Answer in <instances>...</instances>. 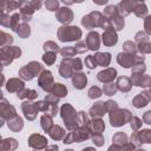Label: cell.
<instances>
[{
    "label": "cell",
    "mask_w": 151,
    "mask_h": 151,
    "mask_svg": "<svg viewBox=\"0 0 151 151\" xmlns=\"http://www.w3.org/2000/svg\"><path fill=\"white\" fill-rule=\"evenodd\" d=\"M58 37L61 41H74L81 37V31L77 26H61L58 31Z\"/></svg>",
    "instance_id": "cell-1"
},
{
    "label": "cell",
    "mask_w": 151,
    "mask_h": 151,
    "mask_svg": "<svg viewBox=\"0 0 151 151\" xmlns=\"http://www.w3.org/2000/svg\"><path fill=\"white\" fill-rule=\"evenodd\" d=\"M61 117L67 126V129L70 131L74 130L76 126H77V123H76V119H77V114L73 110V107L68 104H65L63 107H61Z\"/></svg>",
    "instance_id": "cell-2"
},
{
    "label": "cell",
    "mask_w": 151,
    "mask_h": 151,
    "mask_svg": "<svg viewBox=\"0 0 151 151\" xmlns=\"http://www.w3.org/2000/svg\"><path fill=\"white\" fill-rule=\"evenodd\" d=\"M110 120L112 126H122L127 120H131V114L127 110H116L110 112Z\"/></svg>",
    "instance_id": "cell-3"
},
{
    "label": "cell",
    "mask_w": 151,
    "mask_h": 151,
    "mask_svg": "<svg viewBox=\"0 0 151 151\" xmlns=\"http://www.w3.org/2000/svg\"><path fill=\"white\" fill-rule=\"evenodd\" d=\"M42 66L35 61H32L29 63L28 65H26L21 71H20V76L24 78V79H32L35 74H38L40 71H41Z\"/></svg>",
    "instance_id": "cell-4"
},
{
    "label": "cell",
    "mask_w": 151,
    "mask_h": 151,
    "mask_svg": "<svg viewBox=\"0 0 151 151\" xmlns=\"http://www.w3.org/2000/svg\"><path fill=\"white\" fill-rule=\"evenodd\" d=\"M39 85L45 91H52L53 88V77L50 71H44L39 77Z\"/></svg>",
    "instance_id": "cell-5"
},
{
    "label": "cell",
    "mask_w": 151,
    "mask_h": 151,
    "mask_svg": "<svg viewBox=\"0 0 151 151\" xmlns=\"http://www.w3.org/2000/svg\"><path fill=\"white\" fill-rule=\"evenodd\" d=\"M46 144H47L46 138L42 137L41 134H37V133L35 134H32L29 137V139H28V145L32 146L33 149H38V150L44 149L46 146Z\"/></svg>",
    "instance_id": "cell-6"
},
{
    "label": "cell",
    "mask_w": 151,
    "mask_h": 151,
    "mask_svg": "<svg viewBox=\"0 0 151 151\" xmlns=\"http://www.w3.org/2000/svg\"><path fill=\"white\" fill-rule=\"evenodd\" d=\"M22 110L25 112V117L29 120H33L37 116L38 112V107L35 103H31V101H25L22 104Z\"/></svg>",
    "instance_id": "cell-7"
},
{
    "label": "cell",
    "mask_w": 151,
    "mask_h": 151,
    "mask_svg": "<svg viewBox=\"0 0 151 151\" xmlns=\"http://www.w3.org/2000/svg\"><path fill=\"white\" fill-rule=\"evenodd\" d=\"M136 5H137V2H136V1H123V2H119V4L117 5L118 14H119L120 17H122V15L124 17V15L129 14L131 11H133V9H134Z\"/></svg>",
    "instance_id": "cell-8"
},
{
    "label": "cell",
    "mask_w": 151,
    "mask_h": 151,
    "mask_svg": "<svg viewBox=\"0 0 151 151\" xmlns=\"http://www.w3.org/2000/svg\"><path fill=\"white\" fill-rule=\"evenodd\" d=\"M86 45L90 50L92 51H97L99 48L100 45V40H99V34L97 32H90L87 38H86Z\"/></svg>",
    "instance_id": "cell-9"
},
{
    "label": "cell",
    "mask_w": 151,
    "mask_h": 151,
    "mask_svg": "<svg viewBox=\"0 0 151 151\" xmlns=\"http://www.w3.org/2000/svg\"><path fill=\"white\" fill-rule=\"evenodd\" d=\"M106 111H107L106 103H104V101H99V103L94 104V105L91 107V110H90V114H91V117H93V118H99V117H101Z\"/></svg>",
    "instance_id": "cell-10"
},
{
    "label": "cell",
    "mask_w": 151,
    "mask_h": 151,
    "mask_svg": "<svg viewBox=\"0 0 151 151\" xmlns=\"http://www.w3.org/2000/svg\"><path fill=\"white\" fill-rule=\"evenodd\" d=\"M117 77V71L114 68H107L98 73V79L103 83H111Z\"/></svg>",
    "instance_id": "cell-11"
},
{
    "label": "cell",
    "mask_w": 151,
    "mask_h": 151,
    "mask_svg": "<svg viewBox=\"0 0 151 151\" xmlns=\"http://www.w3.org/2000/svg\"><path fill=\"white\" fill-rule=\"evenodd\" d=\"M151 100V92H142L139 93L134 99H133V105L136 107H143L145 105H147V103Z\"/></svg>",
    "instance_id": "cell-12"
},
{
    "label": "cell",
    "mask_w": 151,
    "mask_h": 151,
    "mask_svg": "<svg viewBox=\"0 0 151 151\" xmlns=\"http://www.w3.org/2000/svg\"><path fill=\"white\" fill-rule=\"evenodd\" d=\"M57 19L63 24H68L73 19V13L70 8H59L57 13Z\"/></svg>",
    "instance_id": "cell-13"
},
{
    "label": "cell",
    "mask_w": 151,
    "mask_h": 151,
    "mask_svg": "<svg viewBox=\"0 0 151 151\" xmlns=\"http://www.w3.org/2000/svg\"><path fill=\"white\" fill-rule=\"evenodd\" d=\"M103 42L106 46H113L117 42V34L113 31V28H109L105 29L104 34H103Z\"/></svg>",
    "instance_id": "cell-14"
},
{
    "label": "cell",
    "mask_w": 151,
    "mask_h": 151,
    "mask_svg": "<svg viewBox=\"0 0 151 151\" xmlns=\"http://www.w3.org/2000/svg\"><path fill=\"white\" fill-rule=\"evenodd\" d=\"M60 74L64 77V78H70L72 76V72H73V67H72V60H68V59H64L61 65H60Z\"/></svg>",
    "instance_id": "cell-15"
},
{
    "label": "cell",
    "mask_w": 151,
    "mask_h": 151,
    "mask_svg": "<svg viewBox=\"0 0 151 151\" xmlns=\"http://www.w3.org/2000/svg\"><path fill=\"white\" fill-rule=\"evenodd\" d=\"M132 84L136 86H143L146 87L149 85H151V79L147 76H142V74H133L132 76Z\"/></svg>",
    "instance_id": "cell-16"
},
{
    "label": "cell",
    "mask_w": 151,
    "mask_h": 151,
    "mask_svg": "<svg viewBox=\"0 0 151 151\" xmlns=\"http://www.w3.org/2000/svg\"><path fill=\"white\" fill-rule=\"evenodd\" d=\"M134 60H136V55L132 57L131 54H123V53H119V54H118V58H117V61H118L123 67H125V68L132 66V64H133Z\"/></svg>",
    "instance_id": "cell-17"
},
{
    "label": "cell",
    "mask_w": 151,
    "mask_h": 151,
    "mask_svg": "<svg viewBox=\"0 0 151 151\" xmlns=\"http://www.w3.org/2000/svg\"><path fill=\"white\" fill-rule=\"evenodd\" d=\"M72 81H73V86L76 88H84L85 85H86V76L84 73H76L73 74V78H72Z\"/></svg>",
    "instance_id": "cell-18"
},
{
    "label": "cell",
    "mask_w": 151,
    "mask_h": 151,
    "mask_svg": "<svg viewBox=\"0 0 151 151\" xmlns=\"http://www.w3.org/2000/svg\"><path fill=\"white\" fill-rule=\"evenodd\" d=\"M116 85H117V88L120 90V91H123V92H127V91H130V88H131V81H130V79L126 78V77H120V78H118V81H117Z\"/></svg>",
    "instance_id": "cell-19"
},
{
    "label": "cell",
    "mask_w": 151,
    "mask_h": 151,
    "mask_svg": "<svg viewBox=\"0 0 151 151\" xmlns=\"http://www.w3.org/2000/svg\"><path fill=\"white\" fill-rule=\"evenodd\" d=\"M50 133V136L54 139V140H59V139H63V138H65V130L64 129H61L60 126H58V125H54L52 129H51V131L48 132Z\"/></svg>",
    "instance_id": "cell-20"
},
{
    "label": "cell",
    "mask_w": 151,
    "mask_h": 151,
    "mask_svg": "<svg viewBox=\"0 0 151 151\" xmlns=\"http://www.w3.org/2000/svg\"><path fill=\"white\" fill-rule=\"evenodd\" d=\"M94 58H96L97 65H100V66H107L111 60L109 53H97L94 55Z\"/></svg>",
    "instance_id": "cell-21"
},
{
    "label": "cell",
    "mask_w": 151,
    "mask_h": 151,
    "mask_svg": "<svg viewBox=\"0 0 151 151\" xmlns=\"http://www.w3.org/2000/svg\"><path fill=\"white\" fill-rule=\"evenodd\" d=\"M21 88H24V83L18 80V79H11L8 81L7 85V90L9 92H14V91H20Z\"/></svg>",
    "instance_id": "cell-22"
},
{
    "label": "cell",
    "mask_w": 151,
    "mask_h": 151,
    "mask_svg": "<svg viewBox=\"0 0 151 151\" xmlns=\"http://www.w3.org/2000/svg\"><path fill=\"white\" fill-rule=\"evenodd\" d=\"M51 92L57 97H64L67 94V88L63 84H55Z\"/></svg>",
    "instance_id": "cell-23"
},
{
    "label": "cell",
    "mask_w": 151,
    "mask_h": 151,
    "mask_svg": "<svg viewBox=\"0 0 151 151\" xmlns=\"http://www.w3.org/2000/svg\"><path fill=\"white\" fill-rule=\"evenodd\" d=\"M41 127L42 130H45L46 132H50L51 129L53 127V123H52V118L47 114H44L41 117Z\"/></svg>",
    "instance_id": "cell-24"
},
{
    "label": "cell",
    "mask_w": 151,
    "mask_h": 151,
    "mask_svg": "<svg viewBox=\"0 0 151 151\" xmlns=\"http://www.w3.org/2000/svg\"><path fill=\"white\" fill-rule=\"evenodd\" d=\"M137 136L140 143H151V130H142Z\"/></svg>",
    "instance_id": "cell-25"
},
{
    "label": "cell",
    "mask_w": 151,
    "mask_h": 151,
    "mask_svg": "<svg viewBox=\"0 0 151 151\" xmlns=\"http://www.w3.org/2000/svg\"><path fill=\"white\" fill-rule=\"evenodd\" d=\"M133 12H134V14H136L137 17H142V18L145 17L146 13H147V9H146L145 4H144V2H137V5H136Z\"/></svg>",
    "instance_id": "cell-26"
},
{
    "label": "cell",
    "mask_w": 151,
    "mask_h": 151,
    "mask_svg": "<svg viewBox=\"0 0 151 151\" xmlns=\"http://www.w3.org/2000/svg\"><path fill=\"white\" fill-rule=\"evenodd\" d=\"M92 127H93L94 133L101 134V132H103L104 129H105V125H104V122H103L101 119H94V120L92 122Z\"/></svg>",
    "instance_id": "cell-27"
},
{
    "label": "cell",
    "mask_w": 151,
    "mask_h": 151,
    "mask_svg": "<svg viewBox=\"0 0 151 151\" xmlns=\"http://www.w3.org/2000/svg\"><path fill=\"white\" fill-rule=\"evenodd\" d=\"M113 142L117 145H125L126 142H127V137L123 132H118V133H116L113 136Z\"/></svg>",
    "instance_id": "cell-28"
},
{
    "label": "cell",
    "mask_w": 151,
    "mask_h": 151,
    "mask_svg": "<svg viewBox=\"0 0 151 151\" xmlns=\"http://www.w3.org/2000/svg\"><path fill=\"white\" fill-rule=\"evenodd\" d=\"M8 126L13 131H19L22 127V120H21V118L20 117H15V119L13 122H9L8 123Z\"/></svg>",
    "instance_id": "cell-29"
},
{
    "label": "cell",
    "mask_w": 151,
    "mask_h": 151,
    "mask_svg": "<svg viewBox=\"0 0 151 151\" xmlns=\"http://www.w3.org/2000/svg\"><path fill=\"white\" fill-rule=\"evenodd\" d=\"M116 91H117V86H116V84H113V83H109V84H106V85L104 86V88H103V92H104L105 94H107V96H112V94H114Z\"/></svg>",
    "instance_id": "cell-30"
},
{
    "label": "cell",
    "mask_w": 151,
    "mask_h": 151,
    "mask_svg": "<svg viewBox=\"0 0 151 151\" xmlns=\"http://www.w3.org/2000/svg\"><path fill=\"white\" fill-rule=\"evenodd\" d=\"M110 21L112 24V27L116 28V29H122L124 27V19H123V17L118 15L117 18H114L113 20H110Z\"/></svg>",
    "instance_id": "cell-31"
},
{
    "label": "cell",
    "mask_w": 151,
    "mask_h": 151,
    "mask_svg": "<svg viewBox=\"0 0 151 151\" xmlns=\"http://www.w3.org/2000/svg\"><path fill=\"white\" fill-rule=\"evenodd\" d=\"M101 94H103V91H101L99 87H97V86H92V87L88 90V97H90L91 99L98 98V97H100Z\"/></svg>",
    "instance_id": "cell-32"
},
{
    "label": "cell",
    "mask_w": 151,
    "mask_h": 151,
    "mask_svg": "<svg viewBox=\"0 0 151 151\" xmlns=\"http://www.w3.org/2000/svg\"><path fill=\"white\" fill-rule=\"evenodd\" d=\"M18 97L19 98H28V99H33L37 97V92L33 91V90H25L24 92H19L18 93Z\"/></svg>",
    "instance_id": "cell-33"
},
{
    "label": "cell",
    "mask_w": 151,
    "mask_h": 151,
    "mask_svg": "<svg viewBox=\"0 0 151 151\" xmlns=\"http://www.w3.org/2000/svg\"><path fill=\"white\" fill-rule=\"evenodd\" d=\"M60 53H61V55L65 57V58H71V57H73V55L77 53V51H76V48H73V47H65V48H63V50L60 51Z\"/></svg>",
    "instance_id": "cell-34"
},
{
    "label": "cell",
    "mask_w": 151,
    "mask_h": 151,
    "mask_svg": "<svg viewBox=\"0 0 151 151\" xmlns=\"http://www.w3.org/2000/svg\"><path fill=\"white\" fill-rule=\"evenodd\" d=\"M42 60H44L47 65H52V64L55 61V53H52V52L45 53L44 57H42Z\"/></svg>",
    "instance_id": "cell-35"
},
{
    "label": "cell",
    "mask_w": 151,
    "mask_h": 151,
    "mask_svg": "<svg viewBox=\"0 0 151 151\" xmlns=\"http://www.w3.org/2000/svg\"><path fill=\"white\" fill-rule=\"evenodd\" d=\"M18 32V34H20L22 38H26L27 35H29V27L26 25V24H22L21 26H20V29H18L17 31Z\"/></svg>",
    "instance_id": "cell-36"
},
{
    "label": "cell",
    "mask_w": 151,
    "mask_h": 151,
    "mask_svg": "<svg viewBox=\"0 0 151 151\" xmlns=\"http://www.w3.org/2000/svg\"><path fill=\"white\" fill-rule=\"evenodd\" d=\"M44 48L47 51V52H50L51 50L55 53V52H59V46L57 45V44H54L53 41H48V42H46L45 45H44Z\"/></svg>",
    "instance_id": "cell-37"
},
{
    "label": "cell",
    "mask_w": 151,
    "mask_h": 151,
    "mask_svg": "<svg viewBox=\"0 0 151 151\" xmlns=\"http://www.w3.org/2000/svg\"><path fill=\"white\" fill-rule=\"evenodd\" d=\"M85 65H86L88 68H94V67H97L96 58H94L93 55H88V57L85 59Z\"/></svg>",
    "instance_id": "cell-38"
},
{
    "label": "cell",
    "mask_w": 151,
    "mask_h": 151,
    "mask_svg": "<svg viewBox=\"0 0 151 151\" xmlns=\"http://www.w3.org/2000/svg\"><path fill=\"white\" fill-rule=\"evenodd\" d=\"M124 50H125L126 52H129V53H134V52L137 51L136 45H134L132 41H126V42L124 44Z\"/></svg>",
    "instance_id": "cell-39"
},
{
    "label": "cell",
    "mask_w": 151,
    "mask_h": 151,
    "mask_svg": "<svg viewBox=\"0 0 151 151\" xmlns=\"http://www.w3.org/2000/svg\"><path fill=\"white\" fill-rule=\"evenodd\" d=\"M92 140H93V143H94L97 146H101V145L104 144V138H103V136L99 134V133H94V136L92 137Z\"/></svg>",
    "instance_id": "cell-40"
},
{
    "label": "cell",
    "mask_w": 151,
    "mask_h": 151,
    "mask_svg": "<svg viewBox=\"0 0 151 151\" xmlns=\"http://www.w3.org/2000/svg\"><path fill=\"white\" fill-rule=\"evenodd\" d=\"M140 125H142V120L139 118H137V117H132L131 118V127L133 130H138Z\"/></svg>",
    "instance_id": "cell-41"
},
{
    "label": "cell",
    "mask_w": 151,
    "mask_h": 151,
    "mask_svg": "<svg viewBox=\"0 0 151 151\" xmlns=\"http://www.w3.org/2000/svg\"><path fill=\"white\" fill-rule=\"evenodd\" d=\"M86 47H87V45H86L85 41H79V42L76 45V51H77L78 53H83V52L86 51Z\"/></svg>",
    "instance_id": "cell-42"
},
{
    "label": "cell",
    "mask_w": 151,
    "mask_h": 151,
    "mask_svg": "<svg viewBox=\"0 0 151 151\" xmlns=\"http://www.w3.org/2000/svg\"><path fill=\"white\" fill-rule=\"evenodd\" d=\"M58 5H59L58 1H47V2H46V7H47V9H50V11H57Z\"/></svg>",
    "instance_id": "cell-43"
},
{
    "label": "cell",
    "mask_w": 151,
    "mask_h": 151,
    "mask_svg": "<svg viewBox=\"0 0 151 151\" xmlns=\"http://www.w3.org/2000/svg\"><path fill=\"white\" fill-rule=\"evenodd\" d=\"M72 67H73V70L74 71H79V70H81V61H80V59H73L72 60Z\"/></svg>",
    "instance_id": "cell-44"
},
{
    "label": "cell",
    "mask_w": 151,
    "mask_h": 151,
    "mask_svg": "<svg viewBox=\"0 0 151 151\" xmlns=\"http://www.w3.org/2000/svg\"><path fill=\"white\" fill-rule=\"evenodd\" d=\"M144 26H145V31H146L149 34H151V15H149V17L145 19Z\"/></svg>",
    "instance_id": "cell-45"
},
{
    "label": "cell",
    "mask_w": 151,
    "mask_h": 151,
    "mask_svg": "<svg viewBox=\"0 0 151 151\" xmlns=\"http://www.w3.org/2000/svg\"><path fill=\"white\" fill-rule=\"evenodd\" d=\"M144 122L146 124H151V111H149L144 114Z\"/></svg>",
    "instance_id": "cell-46"
},
{
    "label": "cell",
    "mask_w": 151,
    "mask_h": 151,
    "mask_svg": "<svg viewBox=\"0 0 151 151\" xmlns=\"http://www.w3.org/2000/svg\"><path fill=\"white\" fill-rule=\"evenodd\" d=\"M124 147H125V151H133L134 150V145L132 144V143H130V144H125L124 145Z\"/></svg>",
    "instance_id": "cell-47"
},
{
    "label": "cell",
    "mask_w": 151,
    "mask_h": 151,
    "mask_svg": "<svg viewBox=\"0 0 151 151\" xmlns=\"http://www.w3.org/2000/svg\"><path fill=\"white\" fill-rule=\"evenodd\" d=\"M109 151H122V149H120V146H119V145L113 144V145H111V146L109 147Z\"/></svg>",
    "instance_id": "cell-48"
},
{
    "label": "cell",
    "mask_w": 151,
    "mask_h": 151,
    "mask_svg": "<svg viewBox=\"0 0 151 151\" xmlns=\"http://www.w3.org/2000/svg\"><path fill=\"white\" fill-rule=\"evenodd\" d=\"M45 151H58V145H50L45 149Z\"/></svg>",
    "instance_id": "cell-49"
},
{
    "label": "cell",
    "mask_w": 151,
    "mask_h": 151,
    "mask_svg": "<svg viewBox=\"0 0 151 151\" xmlns=\"http://www.w3.org/2000/svg\"><path fill=\"white\" fill-rule=\"evenodd\" d=\"M83 151H96V149H93V147H86Z\"/></svg>",
    "instance_id": "cell-50"
},
{
    "label": "cell",
    "mask_w": 151,
    "mask_h": 151,
    "mask_svg": "<svg viewBox=\"0 0 151 151\" xmlns=\"http://www.w3.org/2000/svg\"><path fill=\"white\" fill-rule=\"evenodd\" d=\"M137 151H145V150H143V149H139V150H137Z\"/></svg>",
    "instance_id": "cell-51"
},
{
    "label": "cell",
    "mask_w": 151,
    "mask_h": 151,
    "mask_svg": "<svg viewBox=\"0 0 151 151\" xmlns=\"http://www.w3.org/2000/svg\"><path fill=\"white\" fill-rule=\"evenodd\" d=\"M65 151H73V150H65Z\"/></svg>",
    "instance_id": "cell-52"
},
{
    "label": "cell",
    "mask_w": 151,
    "mask_h": 151,
    "mask_svg": "<svg viewBox=\"0 0 151 151\" xmlns=\"http://www.w3.org/2000/svg\"><path fill=\"white\" fill-rule=\"evenodd\" d=\"M150 92H151V90H150Z\"/></svg>",
    "instance_id": "cell-53"
}]
</instances>
